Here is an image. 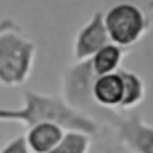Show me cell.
Here are the masks:
<instances>
[{"label":"cell","mask_w":153,"mask_h":153,"mask_svg":"<svg viewBox=\"0 0 153 153\" xmlns=\"http://www.w3.org/2000/svg\"><path fill=\"white\" fill-rule=\"evenodd\" d=\"M63 133H65L63 126L45 121L27 128V133L24 135V139L31 153H51L63 139Z\"/></svg>","instance_id":"ba28073f"},{"label":"cell","mask_w":153,"mask_h":153,"mask_svg":"<svg viewBox=\"0 0 153 153\" xmlns=\"http://www.w3.org/2000/svg\"><path fill=\"white\" fill-rule=\"evenodd\" d=\"M0 121H20L27 128L38 124V123H56L67 130L83 131L87 135H96L99 126L97 123L78 110L70 108L61 97L40 94L34 90H25L24 94V106L20 110L11 108H0Z\"/></svg>","instance_id":"6da1fadb"},{"label":"cell","mask_w":153,"mask_h":153,"mask_svg":"<svg viewBox=\"0 0 153 153\" xmlns=\"http://www.w3.org/2000/svg\"><path fill=\"white\" fill-rule=\"evenodd\" d=\"M90 146H92L90 135H87L83 131L68 130L63 133V139L51 153H88Z\"/></svg>","instance_id":"8fae6325"},{"label":"cell","mask_w":153,"mask_h":153,"mask_svg":"<svg viewBox=\"0 0 153 153\" xmlns=\"http://www.w3.org/2000/svg\"><path fill=\"white\" fill-rule=\"evenodd\" d=\"M108 34L105 29L103 22V13H94L92 18L79 29V33L74 38V47H72V56L74 61H87L90 59L97 51H101L105 45H108Z\"/></svg>","instance_id":"8992f818"},{"label":"cell","mask_w":153,"mask_h":153,"mask_svg":"<svg viewBox=\"0 0 153 153\" xmlns=\"http://www.w3.org/2000/svg\"><path fill=\"white\" fill-rule=\"evenodd\" d=\"M123 56H124V52H123L121 47H117L114 43H108L90 58V67H92L96 76L114 74V72L121 70Z\"/></svg>","instance_id":"30bf717a"},{"label":"cell","mask_w":153,"mask_h":153,"mask_svg":"<svg viewBox=\"0 0 153 153\" xmlns=\"http://www.w3.org/2000/svg\"><path fill=\"white\" fill-rule=\"evenodd\" d=\"M0 153H31V149L27 148L24 135H18V137H13L9 142H6L0 148Z\"/></svg>","instance_id":"7c38bea8"},{"label":"cell","mask_w":153,"mask_h":153,"mask_svg":"<svg viewBox=\"0 0 153 153\" xmlns=\"http://www.w3.org/2000/svg\"><path fill=\"white\" fill-rule=\"evenodd\" d=\"M99 114L117 130L119 140L131 153H153V126L146 124L139 114H121L99 110Z\"/></svg>","instance_id":"277c9868"},{"label":"cell","mask_w":153,"mask_h":153,"mask_svg":"<svg viewBox=\"0 0 153 153\" xmlns=\"http://www.w3.org/2000/svg\"><path fill=\"white\" fill-rule=\"evenodd\" d=\"M97 76L94 74L90 67V59L79 61L74 67H70L63 76V101L81 114L83 110H88L92 101V85Z\"/></svg>","instance_id":"5b68a950"},{"label":"cell","mask_w":153,"mask_h":153,"mask_svg":"<svg viewBox=\"0 0 153 153\" xmlns=\"http://www.w3.org/2000/svg\"><path fill=\"white\" fill-rule=\"evenodd\" d=\"M36 43L13 20H0V85L22 87L33 74Z\"/></svg>","instance_id":"7a4b0ae2"},{"label":"cell","mask_w":153,"mask_h":153,"mask_svg":"<svg viewBox=\"0 0 153 153\" xmlns=\"http://www.w3.org/2000/svg\"><path fill=\"white\" fill-rule=\"evenodd\" d=\"M119 76L123 79V103L119 106L121 112L126 110H133L135 106H139L144 97H146V85L142 81V78L135 72L130 70H119Z\"/></svg>","instance_id":"9c48e42d"},{"label":"cell","mask_w":153,"mask_h":153,"mask_svg":"<svg viewBox=\"0 0 153 153\" xmlns=\"http://www.w3.org/2000/svg\"><path fill=\"white\" fill-rule=\"evenodd\" d=\"M148 7H149V9H153V0H149V4H148Z\"/></svg>","instance_id":"4fadbf2b"},{"label":"cell","mask_w":153,"mask_h":153,"mask_svg":"<svg viewBox=\"0 0 153 153\" xmlns=\"http://www.w3.org/2000/svg\"><path fill=\"white\" fill-rule=\"evenodd\" d=\"M92 101L103 110H119L123 103V79L119 70L106 76H97L92 85Z\"/></svg>","instance_id":"52a82bcc"},{"label":"cell","mask_w":153,"mask_h":153,"mask_svg":"<svg viewBox=\"0 0 153 153\" xmlns=\"http://www.w3.org/2000/svg\"><path fill=\"white\" fill-rule=\"evenodd\" d=\"M103 22L110 43L121 49L131 47L137 42H140V38L149 31L151 25L146 13L139 6L130 2H121L110 7L103 15Z\"/></svg>","instance_id":"3957f363"}]
</instances>
